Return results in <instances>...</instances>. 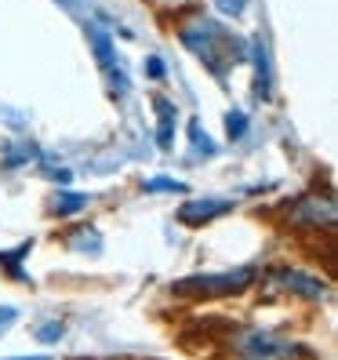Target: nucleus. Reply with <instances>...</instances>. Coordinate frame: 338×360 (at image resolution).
<instances>
[{"instance_id":"f03ea898","label":"nucleus","mask_w":338,"mask_h":360,"mask_svg":"<svg viewBox=\"0 0 338 360\" xmlns=\"http://www.w3.org/2000/svg\"><path fill=\"white\" fill-rule=\"evenodd\" d=\"M237 353L244 360H291L299 349L291 342H280V338L266 335V331H244L237 338Z\"/></svg>"},{"instance_id":"9b49d317","label":"nucleus","mask_w":338,"mask_h":360,"mask_svg":"<svg viewBox=\"0 0 338 360\" xmlns=\"http://www.w3.org/2000/svg\"><path fill=\"white\" fill-rule=\"evenodd\" d=\"M11 321H15V309H11V306H4V309H0V328L11 324Z\"/></svg>"},{"instance_id":"f257e3e1","label":"nucleus","mask_w":338,"mask_h":360,"mask_svg":"<svg viewBox=\"0 0 338 360\" xmlns=\"http://www.w3.org/2000/svg\"><path fill=\"white\" fill-rule=\"evenodd\" d=\"M255 284V269L244 266V269H233V273H219V277H186L175 288V295H189V299H215V295H237V291H247Z\"/></svg>"},{"instance_id":"6e6552de","label":"nucleus","mask_w":338,"mask_h":360,"mask_svg":"<svg viewBox=\"0 0 338 360\" xmlns=\"http://www.w3.org/2000/svg\"><path fill=\"white\" fill-rule=\"evenodd\" d=\"M62 331H66V328H62L58 321H51V324H44L37 331V338H40V342H55V338H62Z\"/></svg>"},{"instance_id":"39448f33","label":"nucleus","mask_w":338,"mask_h":360,"mask_svg":"<svg viewBox=\"0 0 338 360\" xmlns=\"http://www.w3.org/2000/svg\"><path fill=\"white\" fill-rule=\"evenodd\" d=\"M294 226H313V229H320V222L331 229L334 226V204L331 200H320V197H306L299 200V211L291 215Z\"/></svg>"},{"instance_id":"423d86ee","label":"nucleus","mask_w":338,"mask_h":360,"mask_svg":"<svg viewBox=\"0 0 338 360\" xmlns=\"http://www.w3.org/2000/svg\"><path fill=\"white\" fill-rule=\"evenodd\" d=\"M157 110H160V146L167 150V146H171V135H175V105L167 98H157Z\"/></svg>"},{"instance_id":"0eeeda50","label":"nucleus","mask_w":338,"mask_h":360,"mask_svg":"<svg viewBox=\"0 0 338 360\" xmlns=\"http://www.w3.org/2000/svg\"><path fill=\"white\" fill-rule=\"evenodd\" d=\"M80 207H88V197H80V193L55 197V211H58V215H73V211H80Z\"/></svg>"},{"instance_id":"f8f14e48","label":"nucleus","mask_w":338,"mask_h":360,"mask_svg":"<svg viewBox=\"0 0 338 360\" xmlns=\"http://www.w3.org/2000/svg\"><path fill=\"white\" fill-rule=\"evenodd\" d=\"M15 360H48V356H15Z\"/></svg>"},{"instance_id":"1a4fd4ad","label":"nucleus","mask_w":338,"mask_h":360,"mask_svg":"<svg viewBox=\"0 0 338 360\" xmlns=\"http://www.w3.org/2000/svg\"><path fill=\"white\" fill-rule=\"evenodd\" d=\"M145 189H171V193H182V182H171V179H157V182H145Z\"/></svg>"},{"instance_id":"7ed1b4c3","label":"nucleus","mask_w":338,"mask_h":360,"mask_svg":"<svg viewBox=\"0 0 338 360\" xmlns=\"http://www.w3.org/2000/svg\"><path fill=\"white\" fill-rule=\"evenodd\" d=\"M269 284L273 288H284L287 295H299V299H324L327 295V284L324 281H316V277H309V273H299V269H273L269 273Z\"/></svg>"},{"instance_id":"9d476101","label":"nucleus","mask_w":338,"mask_h":360,"mask_svg":"<svg viewBox=\"0 0 338 360\" xmlns=\"http://www.w3.org/2000/svg\"><path fill=\"white\" fill-rule=\"evenodd\" d=\"M229 135H233V139L244 135V117H240V113H237V117H229Z\"/></svg>"},{"instance_id":"20e7f679","label":"nucleus","mask_w":338,"mask_h":360,"mask_svg":"<svg viewBox=\"0 0 338 360\" xmlns=\"http://www.w3.org/2000/svg\"><path fill=\"white\" fill-rule=\"evenodd\" d=\"M233 207V200H219V197H207V200H186L178 207V222L182 226H200V222H211L226 215V211Z\"/></svg>"}]
</instances>
